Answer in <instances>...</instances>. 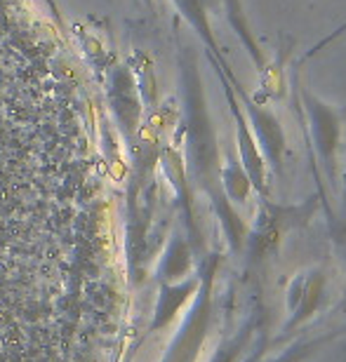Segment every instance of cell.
I'll use <instances>...</instances> for the list:
<instances>
[{
    "instance_id": "cell-1",
    "label": "cell",
    "mask_w": 346,
    "mask_h": 362,
    "mask_svg": "<svg viewBox=\"0 0 346 362\" xmlns=\"http://www.w3.org/2000/svg\"><path fill=\"white\" fill-rule=\"evenodd\" d=\"M299 106L304 111L306 129L311 136L316 158L325 172L328 181H335L340 175V146L344 129V108H337L304 85H297Z\"/></svg>"
},
{
    "instance_id": "cell-2",
    "label": "cell",
    "mask_w": 346,
    "mask_h": 362,
    "mask_svg": "<svg viewBox=\"0 0 346 362\" xmlns=\"http://www.w3.org/2000/svg\"><path fill=\"white\" fill-rule=\"evenodd\" d=\"M221 69H224V76L229 78L231 88L236 92L238 104L243 108L245 120H248L252 134H255L257 146L262 151L266 165H269L271 172H276L280 177L283 175V158H285L287 139H285V129H283V122L278 118V113L271 111L266 104H259V101L252 99L250 94L243 90V85L238 83V78L233 76V71L229 66H221Z\"/></svg>"
},
{
    "instance_id": "cell-3",
    "label": "cell",
    "mask_w": 346,
    "mask_h": 362,
    "mask_svg": "<svg viewBox=\"0 0 346 362\" xmlns=\"http://www.w3.org/2000/svg\"><path fill=\"white\" fill-rule=\"evenodd\" d=\"M311 207H316V198L308 202H301V205H280V202L271 200V198H262V205H259L257 212V221L255 226H250V235H248V245L252 252H259V255H266L278 245V240L283 238L285 230H290L299 223H304L311 214Z\"/></svg>"
},
{
    "instance_id": "cell-4",
    "label": "cell",
    "mask_w": 346,
    "mask_h": 362,
    "mask_svg": "<svg viewBox=\"0 0 346 362\" xmlns=\"http://www.w3.org/2000/svg\"><path fill=\"white\" fill-rule=\"evenodd\" d=\"M219 78L224 83V92H226V99H229V106H231V115H233V122H236V141H238V160L245 168L250 177V184L255 188V193L259 198H271V181H269V165H266L262 151L257 146V139L252 134V129L245 120V113L241 104H238V97L233 88H231L229 78L224 76V71H219Z\"/></svg>"
},
{
    "instance_id": "cell-5",
    "label": "cell",
    "mask_w": 346,
    "mask_h": 362,
    "mask_svg": "<svg viewBox=\"0 0 346 362\" xmlns=\"http://www.w3.org/2000/svg\"><path fill=\"white\" fill-rule=\"evenodd\" d=\"M323 273L321 271H308L301 273L297 280H292L290 292H287V310H290V322L285 325V329L297 327L301 320L311 317V313L318 306V299L323 296Z\"/></svg>"
},
{
    "instance_id": "cell-6",
    "label": "cell",
    "mask_w": 346,
    "mask_h": 362,
    "mask_svg": "<svg viewBox=\"0 0 346 362\" xmlns=\"http://www.w3.org/2000/svg\"><path fill=\"white\" fill-rule=\"evenodd\" d=\"M221 5H224L229 26L233 28V33L238 35V40H241L243 49L248 52L250 62L255 64L257 71H264L266 66H269V57H266L262 45H259L257 33H255V28H252V21L248 17V12H245L243 0H221Z\"/></svg>"
},
{
    "instance_id": "cell-7",
    "label": "cell",
    "mask_w": 346,
    "mask_h": 362,
    "mask_svg": "<svg viewBox=\"0 0 346 362\" xmlns=\"http://www.w3.org/2000/svg\"><path fill=\"white\" fill-rule=\"evenodd\" d=\"M221 184H224L226 198L231 202H241V205L250 202V195L255 193L248 172H245L241 160H236V158H229L226 165L221 168Z\"/></svg>"
},
{
    "instance_id": "cell-8",
    "label": "cell",
    "mask_w": 346,
    "mask_h": 362,
    "mask_svg": "<svg viewBox=\"0 0 346 362\" xmlns=\"http://www.w3.org/2000/svg\"><path fill=\"white\" fill-rule=\"evenodd\" d=\"M342 230H346V170L342 175Z\"/></svg>"
}]
</instances>
